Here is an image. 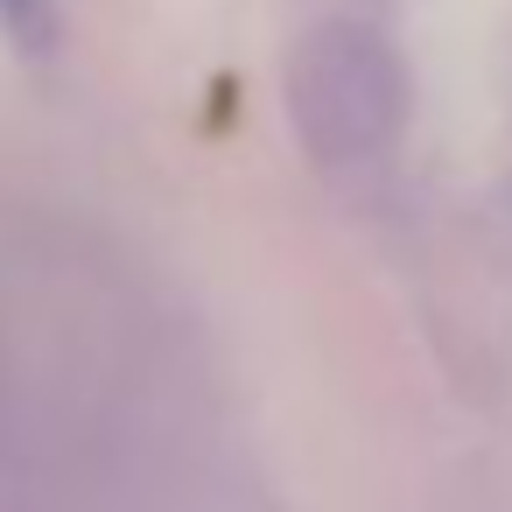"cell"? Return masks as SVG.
Returning <instances> with one entry per match:
<instances>
[{"mask_svg": "<svg viewBox=\"0 0 512 512\" xmlns=\"http://www.w3.org/2000/svg\"><path fill=\"white\" fill-rule=\"evenodd\" d=\"M0 29L22 43V57H50V43H57V0H0Z\"/></svg>", "mask_w": 512, "mask_h": 512, "instance_id": "1", "label": "cell"}]
</instances>
